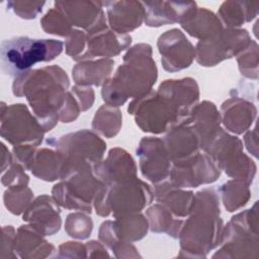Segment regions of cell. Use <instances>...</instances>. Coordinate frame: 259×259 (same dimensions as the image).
I'll use <instances>...</instances> for the list:
<instances>
[{"instance_id": "d6a6232c", "label": "cell", "mask_w": 259, "mask_h": 259, "mask_svg": "<svg viewBox=\"0 0 259 259\" xmlns=\"http://www.w3.org/2000/svg\"><path fill=\"white\" fill-rule=\"evenodd\" d=\"M121 119L122 116L118 107L105 103L95 112L92 128L94 132L110 139L118 134L121 127Z\"/></svg>"}, {"instance_id": "3957f363", "label": "cell", "mask_w": 259, "mask_h": 259, "mask_svg": "<svg viewBox=\"0 0 259 259\" xmlns=\"http://www.w3.org/2000/svg\"><path fill=\"white\" fill-rule=\"evenodd\" d=\"M220 196L214 188H204L194 194L190 217L183 222L179 240L186 257H205L220 246L224 222L220 217Z\"/></svg>"}, {"instance_id": "4dcf8cb0", "label": "cell", "mask_w": 259, "mask_h": 259, "mask_svg": "<svg viewBox=\"0 0 259 259\" xmlns=\"http://www.w3.org/2000/svg\"><path fill=\"white\" fill-rule=\"evenodd\" d=\"M113 226L118 241H139L147 235L149 230L147 217L140 212L115 218Z\"/></svg>"}, {"instance_id": "9a60e30c", "label": "cell", "mask_w": 259, "mask_h": 259, "mask_svg": "<svg viewBox=\"0 0 259 259\" xmlns=\"http://www.w3.org/2000/svg\"><path fill=\"white\" fill-rule=\"evenodd\" d=\"M54 4L72 26L81 27L87 33L107 26L103 1H55Z\"/></svg>"}, {"instance_id": "cb8c5ba5", "label": "cell", "mask_w": 259, "mask_h": 259, "mask_svg": "<svg viewBox=\"0 0 259 259\" xmlns=\"http://www.w3.org/2000/svg\"><path fill=\"white\" fill-rule=\"evenodd\" d=\"M190 123L199 137L200 149L202 151L223 128L221 126L222 119L220 111L214 103L207 100L195 106L191 114Z\"/></svg>"}, {"instance_id": "ab89813d", "label": "cell", "mask_w": 259, "mask_h": 259, "mask_svg": "<svg viewBox=\"0 0 259 259\" xmlns=\"http://www.w3.org/2000/svg\"><path fill=\"white\" fill-rule=\"evenodd\" d=\"M1 182L7 188L13 186H27L29 177L25 173V169L19 163L13 161L12 164L2 173Z\"/></svg>"}, {"instance_id": "5b68a950", "label": "cell", "mask_w": 259, "mask_h": 259, "mask_svg": "<svg viewBox=\"0 0 259 259\" xmlns=\"http://www.w3.org/2000/svg\"><path fill=\"white\" fill-rule=\"evenodd\" d=\"M127 112L135 116L137 125L143 132L157 135L190 122L175 102L160 89L151 90L146 95L133 99Z\"/></svg>"}, {"instance_id": "7c38bea8", "label": "cell", "mask_w": 259, "mask_h": 259, "mask_svg": "<svg viewBox=\"0 0 259 259\" xmlns=\"http://www.w3.org/2000/svg\"><path fill=\"white\" fill-rule=\"evenodd\" d=\"M154 198L150 185L138 177L109 186L108 202L114 219L141 212Z\"/></svg>"}, {"instance_id": "ac0fdd59", "label": "cell", "mask_w": 259, "mask_h": 259, "mask_svg": "<svg viewBox=\"0 0 259 259\" xmlns=\"http://www.w3.org/2000/svg\"><path fill=\"white\" fill-rule=\"evenodd\" d=\"M103 7L106 8L109 28L118 34H127L145 20V8L141 1H103Z\"/></svg>"}, {"instance_id": "2e32d148", "label": "cell", "mask_w": 259, "mask_h": 259, "mask_svg": "<svg viewBox=\"0 0 259 259\" xmlns=\"http://www.w3.org/2000/svg\"><path fill=\"white\" fill-rule=\"evenodd\" d=\"M131 44L132 36L130 34H118L106 26L87 33L86 49L78 62L93 60L98 57L110 59L127 50Z\"/></svg>"}, {"instance_id": "d590c367", "label": "cell", "mask_w": 259, "mask_h": 259, "mask_svg": "<svg viewBox=\"0 0 259 259\" xmlns=\"http://www.w3.org/2000/svg\"><path fill=\"white\" fill-rule=\"evenodd\" d=\"M65 230L67 234L75 239H87L93 230L92 219L88 213L83 211H75L67 215L65 222Z\"/></svg>"}, {"instance_id": "277c9868", "label": "cell", "mask_w": 259, "mask_h": 259, "mask_svg": "<svg viewBox=\"0 0 259 259\" xmlns=\"http://www.w3.org/2000/svg\"><path fill=\"white\" fill-rule=\"evenodd\" d=\"M58 39L13 36L0 45V65L4 75L14 78L27 73L37 63L51 62L64 50Z\"/></svg>"}, {"instance_id": "603a6c76", "label": "cell", "mask_w": 259, "mask_h": 259, "mask_svg": "<svg viewBox=\"0 0 259 259\" xmlns=\"http://www.w3.org/2000/svg\"><path fill=\"white\" fill-rule=\"evenodd\" d=\"M180 24L189 35L199 40L211 38L224 29L218 15L204 7H198L197 4L189 9Z\"/></svg>"}, {"instance_id": "d4e9b609", "label": "cell", "mask_w": 259, "mask_h": 259, "mask_svg": "<svg viewBox=\"0 0 259 259\" xmlns=\"http://www.w3.org/2000/svg\"><path fill=\"white\" fill-rule=\"evenodd\" d=\"M44 235L30 224L22 225L17 229L14 251L21 258L52 257L55 246L44 239Z\"/></svg>"}, {"instance_id": "d6986e66", "label": "cell", "mask_w": 259, "mask_h": 259, "mask_svg": "<svg viewBox=\"0 0 259 259\" xmlns=\"http://www.w3.org/2000/svg\"><path fill=\"white\" fill-rule=\"evenodd\" d=\"M59 203L53 196L42 194L36 197L22 213V220L37 229L44 236L58 233L62 226Z\"/></svg>"}, {"instance_id": "ba28073f", "label": "cell", "mask_w": 259, "mask_h": 259, "mask_svg": "<svg viewBox=\"0 0 259 259\" xmlns=\"http://www.w3.org/2000/svg\"><path fill=\"white\" fill-rule=\"evenodd\" d=\"M85 166L68 171L61 182L54 185L52 194L59 205L73 210L91 213L95 194L103 184L93 170Z\"/></svg>"}, {"instance_id": "f35d334b", "label": "cell", "mask_w": 259, "mask_h": 259, "mask_svg": "<svg viewBox=\"0 0 259 259\" xmlns=\"http://www.w3.org/2000/svg\"><path fill=\"white\" fill-rule=\"evenodd\" d=\"M86 35L83 30L74 28L72 32L67 36L65 41L66 54L70 56L74 61L78 62L86 49Z\"/></svg>"}, {"instance_id": "7402d4cb", "label": "cell", "mask_w": 259, "mask_h": 259, "mask_svg": "<svg viewBox=\"0 0 259 259\" xmlns=\"http://www.w3.org/2000/svg\"><path fill=\"white\" fill-rule=\"evenodd\" d=\"M145 24L159 27L167 24L180 23L185 14L196 5L194 1H144Z\"/></svg>"}, {"instance_id": "f1b7e54d", "label": "cell", "mask_w": 259, "mask_h": 259, "mask_svg": "<svg viewBox=\"0 0 259 259\" xmlns=\"http://www.w3.org/2000/svg\"><path fill=\"white\" fill-rule=\"evenodd\" d=\"M258 10V2L225 1L219 8L218 17L226 28H239L244 23L252 21Z\"/></svg>"}, {"instance_id": "6da1fadb", "label": "cell", "mask_w": 259, "mask_h": 259, "mask_svg": "<svg viewBox=\"0 0 259 259\" xmlns=\"http://www.w3.org/2000/svg\"><path fill=\"white\" fill-rule=\"evenodd\" d=\"M69 77L59 66H46L16 77L12 92L24 96L45 132L51 131L59 120V112L66 100Z\"/></svg>"}, {"instance_id": "4fadbf2b", "label": "cell", "mask_w": 259, "mask_h": 259, "mask_svg": "<svg viewBox=\"0 0 259 259\" xmlns=\"http://www.w3.org/2000/svg\"><path fill=\"white\" fill-rule=\"evenodd\" d=\"M142 175L154 184L169 178L172 161L165 149L163 139L145 137L137 148Z\"/></svg>"}, {"instance_id": "484cf974", "label": "cell", "mask_w": 259, "mask_h": 259, "mask_svg": "<svg viewBox=\"0 0 259 259\" xmlns=\"http://www.w3.org/2000/svg\"><path fill=\"white\" fill-rule=\"evenodd\" d=\"M154 197L157 202L166 206L175 217L185 218L190 214L194 193L173 185L168 179L154 186Z\"/></svg>"}, {"instance_id": "8fae6325", "label": "cell", "mask_w": 259, "mask_h": 259, "mask_svg": "<svg viewBox=\"0 0 259 259\" xmlns=\"http://www.w3.org/2000/svg\"><path fill=\"white\" fill-rule=\"evenodd\" d=\"M222 169L206 153L197 154L178 162H173L168 180L180 188L198 187L218 180Z\"/></svg>"}, {"instance_id": "8d00e7d4", "label": "cell", "mask_w": 259, "mask_h": 259, "mask_svg": "<svg viewBox=\"0 0 259 259\" xmlns=\"http://www.w3.org/2000/svg\"><path fill=\"white\" fill-rule=\"evenodd\" d=\"M240 73L248 79L258 78V45L251 39L247 48L237 56Z\"/></svg>"}, {"instance_id": "b9f144b4", "label": "cell", "mask_w": 259, "mask_h": 259, "mask_svg": "<svg viewBox=\"0 0 259 259\" xmlns=\"http://www.w3.org/2000/svg\"><path fill=\"white\" fill-rule=\"evenodd\" d=\"M71 92L75 96L81 111H85L92 107L94 102V90L89 86H79L75 85L72 87Z\"/></svg>"}, {"instance_id": "60d3db41", "label": "cell", "mask_w": 259, "mask_h": 259, "mask_svg": "<svg viewBox=\"0 0 259 259\" xmlns=\"http://www.w3.org/2000/svg\"><path fill=\"white\" fill-rule=\"evenodd\" d=\"M16 231L12 226H5L2 228V244H1V258L5 257H17L15 247Z\"/></svg>"}, {"instance_id": "52a82bcc", "label": "cell", "mask_w": 259, "mask_h": 259, "mask_svg": "<svg viewBox=\"0 0 259 259\" xmlns=\"http://www.w3.org/2000/svg\"><path fill=\"white\" fill-rule=\"evenodd\" d=\"M47 143L59 151L63 157L62 177L68 171L94 166L103 159L106 150V143L95 132L86 128L64 135L57 140L48 139Z\"/></svg>"}, {"instance_id": "74e56055", "label": "cell", "mask_w": 259, "mask_h": 259, "mask_svg": "<svg viewBox=\"0 0 259 259\" xmlns=\"http://www.w3.org/2000/svg\"><path fill=\"white\" fill-rule=\"evenodd\" d=\"M45 4V1H8L7 9L22 19H34Z\"/></svg>"}, {"instance_id": "83f0119b", "label": "cell", "mask_w": 259, "mask_h": 259, "mask_svg": "<svg viewBox=\"0 0 259 259\" xmlns=\"http://www.w3.org/2000/svg\"><path fill=\"white\" fill-rule=\"evenodd\" d=\"M64 169V160L56 149L42 148L36 150L32 158L29 171L38 179L56 181L61 179Z\"/></svg>"}, {"instance_id": "836d02e7", "label": "cell", "mask_w": 259, "mask_h": 259, "mask_svg": "<svg viewBox=\"0 0 259 259\" xmlns=\"http://www.w3.org/2000/svg\"><path fill=\"white\" fill-rule=\"evenodd\" d=\"M4 204L13 214H21L33 201V192L28 186L8 187L4 192Z\"/></svg>"}, {"instance_id": "e0dca14e", "label": "cell", "mask_w": 259, "mask_h": 259, "mask_svg": "<svg viewBox=\"0 0 259 259\" xmlns=\"http://www.w3.org/2000/svg\"><path fill=\"white\" fill-rule=\"evenodd\" d=\"M137 165L133 157L121 148H113L107 157L94 165L96 177L106 185L130 180L137 177Z\"/></svg>"}, {"instance_id": "7bdbcfd3", "label": "cell", "mask_w": 259, "mask_h": 259, "mask_svg": "<svg viewBox=\"0 0 259 259\" xmlns=\"http://www.w3.org/2000/svg\"><path fill=\"white\" fill-rule=\"evenodd\" d=\"M1 150H2V164H1V172L3 173L13 162V156L12 154L9 152V150L5 147V145L3 143H1Z\"/></svg>"}, {"instance_id": "5bb4252c", "label": "cell", "mask_w": 259, "mask_h": 259, "mask_svg": "<svg viewBox=\"0 0 259 259\" xmlns=\"http://www.w3.org/2000/svg\"><path fill=\"white\" fill-rule=\"evenodd\" d=\"M165 71L173 73L190 67L195 59V48L178 28L162 33L157 41Z\"/></svg>"}, {"instance_id": "8992f818", "label": "cell", "mask_w": 259, "mask_h": 259, "mask_svg": "<svg viewBox=\"0 0 259 259\" xmlns=\"http://www.w3.org/2000/svg\"><path fill=\"white\" fill-rule=\"evenodd\" d=\"M258 213L257 201L252 208L232 217L224 227L221 248L213 254L215 257L246 258L257 257L258 251Z\"/></svg>"}, {"instance_id": "30bf717a", "label": "cell", "mask_w": 259, "mask_h": 259, "mask_svg": "<svg viewBox=\"0 0 259 259\" xmlns=\"http://www.w3.org/2000/svg\"><path fill=\"white\" fill-rule=\"evenodd\" d=\"M251 36L243 28H224L215 36L199 40L195 47V60L203 67H213L243 52Z\"/></svg>"}, {"instance_id": "9c48e42d", "label": "cell", "mask_w": 259, "mask_h": 259, "mask_svg": "<svg viewBox=\"0 0 259 259\" xmlns=\"http://www.w3.org/2000/svg\"><path fill=\"white\" fill-rule=\"evenodd\" d=\"M45 130L23 103L6 106L1 103V137L13 146H39L45 137Z\"/></svg>"}, {"instance_id": "ffe728a7", "label": "cell", "mask_w": 259, "mask_h": 259, "mask_svg": "<svg viewBox=\"0 0 259 259\" xmlns=\"http://www.w3.org/2000/svg\"><path fill=\"white\" fill-rule=\"evenodd\" d=\"M255 104L245 97L234 95L221 106V119L224 126L231 133L241 135L249 130L256 118Z\"/></svg>"}, {"instance_id": "44dd1931", "label": "cell", "mask_w": 259, "mask_h": 259, "mask_svg": "<svg viewBox=\"0 0 259 259\" xmlns=\"http://www.w3.org/2000/svg\"><path fill=\"white\" fill-rule=\"evenodd\" d=\"M163 143L170 160L178 162L200 152V141L190 122L169 130Z\"/></svg>"}, {"instance_id": "1f68e13d", "label": "cell", "mask_w": 259, "mask_h": 259, "mask_svg": "<svg viewBox=\"0 0 259 259\" xmlns=\"http://www.w3.org/2000/svg\"><path fill=\"white\" fill-rule=\"evenodd\" d=\"M249 185L239 179L229 180L221 185L218 192L222 195V201L228 211H236L246 205L251 196Z\"/></svg>"}, {"instance_id": "f546056e", "label": "cell", "mask_w": 259, "mask_h": 259, "mask_svg": "<svg viewBox=\"0 0 259 259\" xmlns=\"http://www.w3.org/2000/svg\"><path fill=\"white\" fill-rule=\"evenodd\" d=\"M146 215L152 232L166 233L168 236L178 239L184 221L175 219V215L166 206L158 202L147 209Z\"/></svg>"}, {"instance_id": "e575fe53", "label": "cell", "mask_w": 259, "mask_h": 259, "mask_svg": "<svg viewBox=\"0 0 259 259\" xmlns=\"http://www.w3.org/2000/svg\"><path fill=\"white\" fill-rule=\"evenodd\" d=\"M42 29L49 34L67 37L74 29L66 16L56 7L51 8L40 19Z\"/></svg>"}, {"instance_id": "4316f807", "label": "cell", "mask_w": 259, "mask_h": 259, "mask_svg": "<svg viewBox=\"0 0 259 259\" xmlns=\"http://www.w3.org/2000/svg\"><path fill=\"white\" fill-rule=\"evenodd\" d=\"M114 67L112 59L101 58L78 62L72 69L73 80L79 86H103Z\"/></svg>"}, {"instance_id": "7a4b0ae2", "label": "cell", "mask_w": 259, "mask_h": 259, "mask_svg": "<svg viewBox=\"0 0 259 259\" xmlns=\"http://www.w3.org/2000/svg\"><path fill=\"white\" fill-rule=\"evenodd\" d=\"M158 78V70L152 58V47L139 44L130 48L123 56V64L102 86L103 101L111 106L123 105L127 99L140 98L152 90Z\"/></svg>"}]
</instances>
